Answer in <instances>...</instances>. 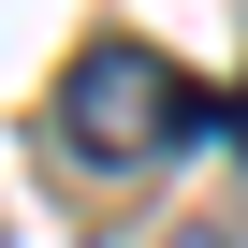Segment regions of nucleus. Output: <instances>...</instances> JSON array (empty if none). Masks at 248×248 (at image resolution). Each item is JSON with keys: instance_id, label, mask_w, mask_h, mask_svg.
<instances>
[{"instance_id": "f257e3e1", "label": "nucleus", "mask_w": 248, "mask_h": 248, "mask_svg": "<svg viewBox=\"0 0 248 248\" xmlns=\"http://www.w3.org/2000/svg\"><path fill=\"white\" fill-rule=\"evenodd\" d=\"M204 132H233V102H204L161 44H132V30H102L73 73H59V161L73 175H146V161H175V146H204Z\"/></svg>"}, {"instance_id": "f03ea898", "label": "nucleus", "mask_w": 248, "mask_h": 248, "mask_svg": "<svg viewBox=\"0 0 248 248\" xmlns=\"http://www.w3.org/2000/svg\"><path fill=\"white\" fill-rule=\"evenodd\" d=\"M161 248H233V233H161Z\"/></svg>"}, {"instance_id": "7ed1b4c3", "label": "nucleus", "mask_w": 248, "mask_h": 248, "mask_svg": "<svg viewBox=\"0 0 248 248\" xmlns=\"http://www.w3.org/2000/svg\"><path fill=\"white\" fill-rule=\"evenodd\" d=\"M233 132H248V88H233Z\"/></svg>"}]
</instances>
